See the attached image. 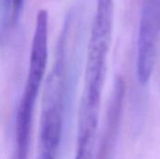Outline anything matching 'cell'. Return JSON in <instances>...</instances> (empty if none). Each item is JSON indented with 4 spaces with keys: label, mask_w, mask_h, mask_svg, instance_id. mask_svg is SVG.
Instances as JSON below:
<instances>
[{
    "label": "cell",
    "mask_w": 160,
    "mask_h": 159,
    "mask_svg": "<svg viewBox=\"0 0 160 159\" xmlns=\"http://www.w3.org/2000/svg\"><path fill=\"white\" fill-rule=\"evenodd\" d=\"M69 22L59 37L43 86L36 159H59L74 90L76 62L69 46Z\"/></svg>",
    "instance_id": "cell-1"
},
{
    "label": "cell",
    "mask_w": 160,
    "mask_h": 159,
    "mask_svg": "<svg viewBox=\"0 0 160 159\" xmlns=\"http://www.w3.org/2000/svg\"><path fill=\"white\" fill-rule=\"evenodd\" d=\"M48 39L49 14L40 9L36 16L26 79L16 112L10 159H29L35 111L48 63Z\"/></svg>",
    "instance_id": "cell-2"
},
{
    "label": "cell",
    "mask_w": 160,
    "mask_h": 159,
    "mask_svg": "<svg viewBox=\"0 0 160 159\" xmlns=\"http://www.w3.org/2000/svg\"><path fill=\"white\" fill-rule=\"evenodd\" d=\"M160 31V0H143L138 37L137 75L146 84L153 73Z\"/></svg>",
    "instance_id": "cell-3"
},
{
    "label": "cell",
    "mask_w": 160,
    "mask_h": 159,
    "mask_svg": "<svg viewBox=\"0 0 160 159\" xmlns=\"http://www.w3.org/2000/svg\"><path fill=\"white\" fill-rule=\"evenodd\" d=\"M125 97V82L118 77L115 80L105 119L104 130L99 148L95 159H112L121 122Z\"/></svg>",
    "instance_id": "cell-4"
}]
</instances>
